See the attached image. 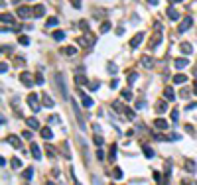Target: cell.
<instances>
[{"label":"cell","mask_w":197,"mask_h":185,"mask_svg":"<svg viewBox=\"0 0 197 185\" xmlns=\"http://www.w3.org/2000/svg\"><path fill=\"white\" fill-rule=\"evenodd\" d=\"M20 81H22L26 87H32L34 83H36V77H32L28 71H22V73H20Z\"/></svg>","instance_id":"obj_1"},{"label":"cell","mask_w":197,"mask_h":185,"mask_svg":"<svg viewBox=\"0 0 197 185\" xmlns=\"http://www.w3.org/2000/svg\"><path fill=\"white\" fill-rule=\"evenodd\" d=\"M38 100H40V97H38L36 93H32V95L28 97V104H30V109H32V110H36V112L40 110V102H38Z\"/></svg>","instance_id":"obj_2"},{"label":"cell","mask_w":197,"mask_h":185,"mask_svg":"<svg viewBox=\"0 0 197 185\" xmlns=\"http://www.w3.org/2000/svg\"><path fill=\"white\" fill-rule=\"evenodd\" d=\"M191 24H193V20H191V18L187 16V18H183V22L179 24V28H177V30H179V32L183 33L185 30H189V28H191Z\"/></svg>","instance_id":"obj_3"},{"label":"cell","mask_w":197,"mask_h":185,"mask_svg":"<svg viewBox=\"0 0 197 185\" xmlns=\"http://www.w3.org/2000/svg\"><path fill=\"white\" fill-rule=\"evenodd\" d=\"M32 14H34V10L28 8V6H20V8H18V16H20V18H28V16H32Z\"/></svg>","instance_id":"obj_4"},{"label":"cell","mask_w":197,"mask_h":185,"mask_svg":"<svg viewBox=\"0 0 197 185\" xmlns=\"http://www.w3.org/2000/svg\"><path fill=\"white\" fill-rule=\"evenodd\" d=\"M142 40H144V33H136V35H134V40L130 42V47H132V49H136L138 45L142 44Z\"/></svg>","instance_id":"obj_5"},{"label":"cell","mask_w":197,"mask_h":185,"mask_svg":"<svg viewBox=\"0 0 197 185\" xmlns=\"http://www.w3.org/2000/svg\"><path fill=\"white\" fill-rule=\"evenodd\" d=\"M75 83H77V87H85V85H89L87 77L81 75V73H77V75H75Z\"/></svg>","instance_id":"obj_6"},{"label":"cell","mask_w":197,"mask_h":185,"mask_svg":"<svg viewBox=\"0 0 197 185\" xmlns=\"http://www.w3.org/2000/svg\"><path fill=\"white\" fill-rule=\"evenodd\" d=\"M6 142H8V144H12L14 148H22V140H20L18 136H8V138H6Z\"/></svg>","instance_id":"obj_7"},{"label":"cell","mask_w":197,"mask_h":185,"mask_svg":"<svg viewBox=\"0 0 197 185\" xmlns=\"http://www.w3.org/2000/svg\"><path fill=\"white\" fill-rule=\"evenodd\" d=\"M168 16H170L174 22H177V20H179V12L175 10L174 6H168Z\"/></svg>","instance_id":"obj_8"},{"label":"cell","mask_w":197,"mask_h":185,"mask_svg":"<svg viewBox=\"0 0 197 185\" xmlns=\"http://www.w3.org/2000/svg\"><path fill=\"white\" fill-rule=\"evenodd\" d=\"M30 148H32V156L34 158H36V160H42V150H40V146H38V144H32Z\"/></svg>","instance_id":"obj_9"},{"label":"cell","mask_w":197,"mask_h":185,"mask_svg":"<svg viewBox=\"0 0 197 185\" xmlns=\"http://www.w3.org/2000/svg\"><path fill=\"white\" fill-rule=\"evenodd\" d=\"M81 102H83V106H87V109L93 106V98L87 97V95H83V93H81Z\"/></svg>","instance_id":"obj_10"},{"label":"cell","mask_w":197,"mask_h":185,"mask_svg":"<svg viewBox=\"0 0 197 185\" xmlns=\"http://www.w3.org/2000/svg\"><path fill=\"white\" fill-rule=\"evenodd\" d=\"M164 97L168 98V100H175V95H174V89H172V87H166V89H164Z\"/></svg>","instance_id":"obj_11"},{"label":"cell","mask_w":197,"mask_h":185,"mask_svg":"<svg viewBox=\"0 0 197 185\" xmlns=\"http://www.w3.org/2000/svg\"><path fill=\"white\" fill-rule=\"evenodd\" d=\"M26 124H28L30 128H36V130L40 128V122H38V118H32V116H30V118H26Z\"/></svg>","instance_id":"obj_12"},{"label":"cell","mask_w":197,"mask_h":185,"mask_svg":"<svg viewBox=\"0 0 197 185\" xmlns=\"http://www.w3.org/2000/svg\"><path fill=\"white\" fill-rule=\"evenodd\" d=\"M42 138H44V140H51V138H53L51 128H42Z\"/></svg>","instance_id":"obj_13"},{"label":"cell","mask_w":197,"mask_h":185,"mask_svg":"<svg viewBox=\"0 0 197 185\" xmlns=\"http://www.w3.org/2000/svg\"><path fill=\"white\" fill-rule=\"evenodd\" d=\"M154 124H156V128H160V130H166V128H168V122H166L164 118H158Z\"/></svg>","instance_id":"obj_14"},{"label":"cell","mask_w":197,"mask_h":185,"mask_svg":"<svg viewBox=\"0 0 197 185\" xmlns=\"http://www.w3.org/2000/svg\"><path fill=\"white\" fill-rule=\"evenodd\" d=\"M22 177L26 179V181H30V179L34 177V167H28V169H26V171L22 173Z\"/></svg>","instance_id":"obj_15"},{"label":"cell","mask_w":197,"mask_h":185,"mask_svg":"<svg viewBox=\"0 0 197 185\" xmlns=\"http://www.w3.org/2000/svg\"><path fill=\"white\" fill-rule=\"evenodd\" d=\"M45 14V6H38V8H34V16L36 18H40V16H44Z\"/></svg>","instance_id":"obj_16"},{"label":"cell","mask_w":197,"mask_h":185,"mask_svg":"<svg viewBox=\"0 0 197 185\" xmlns=\"http://www.w3.org/2000/svg\"><path fill=\"white\" fill-rule=\"evenodd\" d=\"M2 22L10 26V24H14V16L12 14H2Z\"/></svg>","instance_id":"obj_17"},{"label":"cell","mask_w":197,"mask_h":185,"mask_svg":"<svg viewBox=\"0 0 197 185\" xmlns=\"http://www.w3.org/2000/svg\"><path fill=\"white\" fill-rule=\"evenodd\" d=\"M61 53H65L67 57H73V55L77 53V49H75V47H65V49H63Z\"/></svg>","instance_id":"obj_18"},{"label":"cell","mask_w":197,"mask_h":185,"mask_svg":"<svg viewBox=\"0 0 197 185\" xmlns=\"http://www.w3.org/2000/svg\"><path fill=\"white\" fill-rule=\"evenodd\" d=\"M122 98H124V100H132V91L130 89H124V91H122Z\"/></svg>","instance_id":"obj_19"},{"label":"cell","mask_w":197,"mask_h":185,"mask_svg":"<svg viewBox=\"0 0 197 185\" xmlns=\"http://www.w3.org/2000/svg\"><path fill=\"white\" fill-rule=\"evenodd\" d=\"M144 156H146V158H154V150L152 148H150V146H144Z\"/></svg>","instance_id":"obj_20"},{"label":"cell","mask_w":197,"mask_h":185,"mask_svg":"<svg viewBox=\"0 0 197 185\" xmlns=\"http://www.w3.org/2000/svg\"><path fill=\"white\" fill-rule=\"evenodd\" d=\"M187 81V77L185 75H174V83L177 85V83H185Z\"/></svg>","instance_id":"obj_21"},{"label":"cell","mask_w":197,"mask_h":185,"mask_svg":"<svg viewBox=\"0 0 197 185\" xmlns=\"http://www.w3.org/2000/svg\"><path fill=\"white\" fill-rule=\"evenodd\" d=\"M160 40H162V35H160V33H156V35H154V40L150 42V47H156V45L160 44Z\"/></svg>","instance_id":"obj_22"},{"label":"cell","mask_w":197,"mask_h":185,"mask_svg":"<svg viewBox=\"0 0 197 185\" xmlns=\"http://www.w3.org/2000/svg\"><path fill=\"white\" fill-rule=\"evenodd\" d=\"M187 63H189L187 59H175V67H177V69H181V67H185Z\"/></svg>","instance_id":"obj_23"},{"label":"cell","mask_w":197,"mask_h":185,"mask_svg":"<svg viewBox=\"0 0 197 185\" xmlns=\"http://www.w3.org/2000/svg\"><path fill=\"white\" fill-rule=\"evenodd\" d=\"M179 49H181L183 53H191V51H193V47H191L189 44H181V47H179Z\"/></svg>","instance_id":"obj_24"},{"label":"cell","mask_w":197,"mask_h":185,"mask_svg":"<svg viewBox=\"0 0 197 185\" xmlns=\"http://www.w3.org/2000/svg\"><path fill=\"white\" fill-rule=\"evenodd\" d=\"M138 79V73H128V77H126V81H128V85H132L134 81Z\"/></svg>","instance_id":"obj_25"},{"label":"cell","mask_w":197,"mask_h":185,"mask_svg":"<svg viewBox=\"0 0 197 185\" xmlns=\"http://www.w3.org/2000/svg\"><path fill=\"white\" fill-rule=\"evenodd\" d=\"M63 38H65V33H63V32H53V40H55V42H61Z\"/></svg>","instance_id":"obj_26"},{"label":"cell","mask_w":197,"mask_h":185,"mask_svg":"<svg viewBox=\"0 0 197 185\" xmlns=\"http://www.w3.org/2000/svg\"><path fill=\"white\" fill-rule=\"evenodd\" d=\"M142 65H144V67H152V65H154L152 57H144V59H142Z\"/></svg>","instance_id":"obj_27"},{"label":"cell","mask_w":197,"mask_h":185,"mask_svg":"<svg viewBox=\"0 0 197 185\" xmlns=\"http://www.w3.org/2000/svg\"><path fill=\"white\" fill-rule=\"evenodd\" d=\"M156 110H158V112H166V110H168V104H166V102H158Z\"/></svg>","instance_id":"obj_28"},{"label":"cell","mask_w":197,"mask_h":185,"mask_svg":"<svg viewBox=\"0 0 197 185\" xmlns=\"http://www.w3.org/2000/svg\"><path fill=\"white\" fill-rule=\"evenodd\" d=\"M44 106H53V100L47 97V95H44Z\"/></svg>","instance_id":"obj_29"},{"label":"cell","mask_w":197,"mask_h":185,"mask_svg":"<svg viewBox=\"0 0 197 185\" xmlns=\"http://www.w3.org/2000/svg\"><path fill=\"white\" fill-rule=\"evenodd\" d=\"M185 169H187V171H195V162H187L185 163Z\"/></svg>","instance_id":"obj_30"},{"label":"cell","mask_w":197,"mask_h":185,"mask_svg":"<svg viewBox=\"0 0 197 185\" xmlns=\"http://www.w3.org/2000/svg\"><path fill=\"white\" fill-rule=\"evenodd\" d=\"M45 152H47V156H49V158H55V150L51 148V146H45Z\"/></svg>","instance_id":"obj_31"},{"label":"cell","mask_w":197,"mask_h":185,"mask_svg":"<svg viewBox=\"0 0 197 185\" xmlns=\"http://www.w3.org/2000/svg\"><path fill=\"white\" fill-rule=\"evenodd\" d=\"M110 30V22H105L103 26H101V33H105V32H109Z\"/></svg>","instance_id":"obj_32"},{"label":"cell","mask_w":197,"mask_h":185,"mask_svg":"<svg viewBox=\"0 0 197 185\" xmlns=\"http://www.w3.org/2000/svg\"><path fill=\"white\" fill-rule=\"evenodd\" d=\"M57 26V18H49L47 20V28H55Z\"/></svg>","instance_id":"obj_33"},{"label":"cell","mask_w":197,"mask_h":185,"mask_svg":"<svg viewBox=\"0 0 197 185\" xmlns=\"http://www.w3.org/2000/svg\"><path fill=\"white\" fill-rule=\"evenodd\" d=\"M34 77H36V83H38V85H42V83H44V77H42V73H40V71H38Z\"/></svg>","instance_id":"obj_34"},{"label":"cell","mask_w":197,"mask_h":185,"mask_svg":"<svg viewBox=\"0 0 197 185\" xmlns=\"http://www.w3.org/2000/svg\"><path fill=\"white\" fill-rule=\"evenodd\" d=\"M18 40H20V44H22V45H28V44H30V40H28V35H20Z\"/></svg>","instance_id":"obj_35"},{"label":"cell","mask_w":197,"mask_h":185,"mask_svg":"<svg viewBox=\"0 0 197 185\" xmlns=\"http://www.w3.org/2000/svg\"><path fill=\"white\" fill-rule=\"evenodd\" d=\"M103 136H101V134H97V136H95V144H97V146H103Z\"/></svg>","instance_id":"obj_36"},{"label":"cell","mask_w":197,"mask_h":185,"mask_svg":"<svg viewBox=\"0 0 197 185\" xmlns=\"http://www.w3.org/2000/svg\"><path fill=\"white\" fill-rule=\"evenodd\" d=\"M79 26H81V30H83V32H89V24L85 22V20H81V24H79Z\"/></svg>","instance_id":"obj_37"},{"label":"cell","mask_w":197,"mask_h":185,"mask_svg":"<svg viewBox=\"0 0 197 185\" xmlns=\"http://www.w3.org/2000/svg\"><path fill=\"white\" fill-rule=\"evenodd\" d=\"M114 177H116V179H120V177H122V169H120V167H114Z\"/></svg>","instance_id":"obj_38"},{"label":"cell","mask_w":197,"mask_h":185,"mask_svg":"<svg viewBox=\"0 0 197 185\" xmlns=\"http://www.w3.org/2000/svg\"><path fill=\"white\" fill-rule=\"evenodd\" d=\"M89 89H91V91H97V89H99V81H93V83H89Z\"/></svg>","instance_id":"obj_39"},{"label":"cell","mask_w":197,"mask_h":185,"mask_svg":"<svg viewBox=\"0 0 197 185\" xmlns=\"http://www.w3.org/2000/svg\"><path fill=\"white\" fill-rule=\"evenodd\" d=\"M114 158H116V146H112V148H110V160L114 162Z\"/></svg>","instance_id":"obj_40"},{"label":"cell","mask_w":197,"mask_h":185,"mask_svg":"<svg viewBox=\"0 0 197 185\" xmlns=\"http://www.w3.org/2000/svg\"><path fill=\"white\" fill-rule=\"evenodd\" d=\"M177 118H179V112H177V110H172V120L177 122Z\"/></svg>","instance_id":"obj_41"},{"label":"cell","mask_w":197,"mask_h":185,"mask_svg":"<svg viewBox=\"0 0 197 185\" xmlns=\"http://www.w3.org/2000/svg\"><path fill=\"white\" fill-rule=\"evenodd\" d=\"M12 167H16V169H18V167H20V160H16V158H14V160H12Z\"/></svg>","instance_id":"obj_42"},{"label":"cell","mask_w":197,"mask_h":185,"mask_svg":"<svg viewBox=\"0 0 197 185\" xmlns=\"http://www.w3.org/2000/svg\"><path fill=\"white\" fill-rule=\"evenodd\" d=\"M97 158H99V160H103V158H105V152H103L101 148H99V150H97Z\"/></svg>","instance_id":"obj_43"},{"label":"cell","mask_w":197,"mask_h":185,"mask_svg":"<svg viewBox=\"0 0 197 185\" xmlns=\"http://www.w3.org/2000/svg\"><path fill=\"white\" fill-rule=\"evenodd\" d=\"M24 138H26V140H32V132L26 130V132H24Z\"/></svg>","instance_id":"obj_44"},{"label":"cell","mask_w":197,"mask_h":185,"mask_svg":"<svg viewBox=\"0 0 197 185\" xmlns=\"http://www.w3.org/2000/svg\"><path fill=\"white\" fill-rule=\"evenodd\" d=\"M71 4H73V8H81V2L79 0H71Z\"/></svg>","instance_id":"obj_45"},{"label":"cell","mask_w":197,"mask_h":185,"mask_svg":"<svg viewBox=\"0 0 197 185\" xmlns=\"http://www.w3.org/2000/svg\"><path fill=\"white\" fill-rule=\"evenodd\" d=\"M0 71H2V73H6V71H8V65H6V63H2V65H0Z\"/></svg>","instance_id":"obj_46"},{"label":"cell","mask_w":197,"mask_h":185,"mask_svg":"<svg viewBox=\"0 0 197 185\" xmlns=\"http://www.w3.org/2000/svg\"><path fill=\"white\" fill-rule=\"evenodd\" d=\"M109 71H110V73H116V67L112 65V63H109Z\"/></svg>","instance_id":"obj_47"},{"label":"cell","mask_w":197,"mask_h":185,"mask_svg":"<svg viewBox=\"0 0 197 185\" xmlns=\"http://www.w3.org/2000/svg\"><path fill=\"white\" fill-rule=\"evenodd\" d=\"M193 91H195V95H197V81L193 83Z\"/></svg>","instance_id":"obj_48"},{"label":"cell","mask_w":197,"mask_h":185,"mask_svg":"<svg viewBox=\"0 0 197 185\" xmlns=\"http://www.w3.org/2000/svg\"><path fill=\"white\" fill-rule=\"evenodd\" d=\"M148 2H150V4H154V6L158 4V0H148Z\"/></svg>","instance_id":"obj_49"},{"label":"cell","mask_w":197,"mask_h":185,"mask_svg":"<svg viewBox=\"0 0 197 185\" xmlns=\"http://www.w3.org/2000/svg\"><path fill=\"white\" fill-rule=\"evenodd\" d=\"M172 2H183V0H172Z\"/></svg>","instance_id":"obj_50"}]
</instances>
